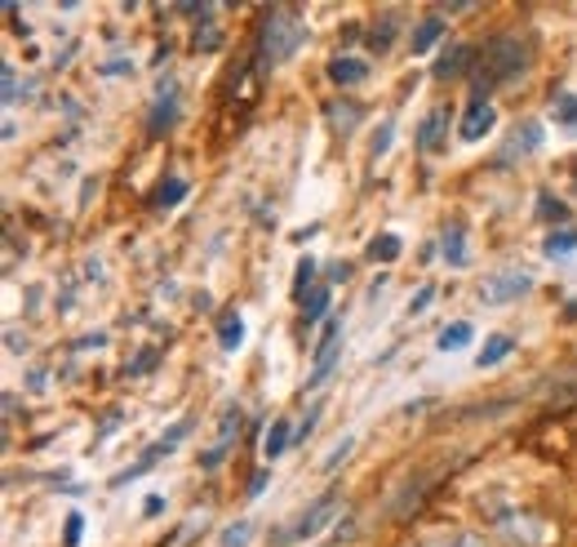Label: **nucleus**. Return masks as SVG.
<instances>
[{
  "label": "nucleus",
  "instance_id": "1",
  "mask_svg": "<svg viewBox=\"0 0 577 547\" xmlns=\"http://www.w3.org/2000/svg\"><path fill=\"white\" fill-rule=\"evenodd\" d=\"M534 62V45L525 36H493L485 40V49H476V67H471V85L476 98H489L493 89L520 80Z\"/></svg>",
  "mask_w": 577,
  "mask_h": 547
},
{
  "label": "nucleus",
  "instance_id": "2",
  "mask_svg": "<svg viewBox=\"0 0 577 547\" xmlns=\"http://www.w3.org/2000/svg\"><path fill=\"white\" fill-rule=\"evenodd\" d=\"M306 45V18L297 4H276L258 27V67H281Z\"/></svg>",
  "mask_w": 577,
  "mask_h": 547
},
{
  "label": "nucleus",
  "instance_id": "3",
  "mask_svg": "<svg viewBox=\"0 0 577 547\" xmlns=\"http://www.w3.org/2000/svg\"><path fill=\"white\" fill-rule=\"evenodd\" d=\"M529 290H534V276H529L525 267H502V272L485 276V285H480V299H485L489 307H507V303L525 299Z\"/></svg>",
  "mask_w": 577,
  "mask_h": 547
},
{
  "label": "nucleus",
  "instance_id": "4",
  "mask_svg": "<svg viewBox=\"0 0 577 547\" xmlns=\"http://www.w3.org/2000/svg\"><path fill=\"white\" fill-rule=\"evenodd\" d=\"M338 356H342V321H324V334H320V348H315V361H311V374H306L302 392H320L329 383Z\"/></svg>",
  "mask_w": 577,
  "mask_h": 547
},
{
  "label": "nucleus",
  "instance_id": "5",
  "mask_svg": "<svg viewBox=\"0 0 577 547\" xmlns=\"http://www.w3.org/2000/svg\"><path fill=\"white\" fill-rule=\"evenodd\" d=\"M338 508H342V490H329V495H320L302 517H297V526L288 530V539L293 544H306V539H315L333 517H338Z\"/></svg>",
  "mask_w": 577,
  "mask_h": 547
},
{
  "label": "nucleus",
  "instance_id": "6",
  "mask_svg": "<svg viewBox=\"0 0 577 547\" xmlns=\"http://www.w3.org/2000/svg\"><path fill=\"white\" fill-rule=\"evenodd\" d=\"M542 120H525V125H516V134L507 138V147L498 152V165L507 169V165H516V160H525V156H534L538 147H542Z\"/></svg>",
  "mask_w": 577,
  "mask_h": 547
},
{
  "label": "nucleus",
  "instance_id": "7",
  "mask_svg": "<svg viewBox=\"0 0 577 547\" xmlns=\"http://www.w3.org/2000/svg\"><path fill=\"white\" fill-rule=\"evenodd\" d=\"M493 125H498V107H493L489 98H471V102H467V116H462V125H458V134H462V143H480L485 134H493Z\"/></svg>",
  "mask_w": 577,
  "mask_h": 547
},
{
  "label": "nucleus",
  "instance_id": "8",
  "mask_svg": "<svg viewBox=\"0 0 577 547\" xmlns=\"http://www.w3.org/2000/svg\"><path fill=\"white\" fill-rule=\"evenodd\" d=\"M444 134H449V107H431L418 125V147L427 156H436V152H444Z\"/></svg>",
  "mask_w": 577,
  "mask_h": 547
},
{
  "label": "nucleus",
  "instance_id": "9",
  "mask_svg": "<svg viewBox=\"0 0 577 547\" xmlns=\"http://www.w3.org/2000/svg\"><path fill=\"white\" fill-rule=\"evenodd\" d=\"M471 58H476L471 45H449V49L440 53V62L431 67V76H436V80H458V76H467V71L476 67Z\"/></svg>",
  "mask_w": 577,
  "mask_h": 547
},
{
  "label": "nucleus",
  "instance_id": "10",
  "mask_svg": "<svg viewBox=\"0 0 577 547\" xmlns=\"http://www.w3.org/2000/svg\"><path fill=\"white\" fill-rule=\"evenodd\" d=\"M174 120H178V89H169V94L160 89V94H156V107H151V116H147V129H151V134H165Z\"/></svg>",
  "mask_w": 577,
  "mask_h": 547
},
{
  "label": "nucleus",
  "instance_id": "11",
  "mask_svg": "<svg viewBox=\"0 0 577 547\" xmlns=\"http://www.w3.org/2000/svg\"><path fill=\"white\" fill-rule=\"evenodd\" d=\"M511 352H516V339H511V334H489L485 348L476 352V365H480V370H493V365H502Z\"/></svg>",
  "mask_w": 577,
  "mask_h": 547
},
{
  "label": "nucleus",
  "instance_id": "12",
  "mask_svg": "<svg viewBox=\"0 0 577 547\" xmlns=\"http://www.w3.org/2000/svg\"><path fill=\"white\" fill-rule=\"evenodd\" d=\"M364 76H369V62H360V58L338 53V58L329 62V80H333V85H342V89H346V85H360Z\"/></svg>",
  "mask_w": 577,
  "mask_h": 547
},
{
  "label": "nucleus",
  "instance_id": "13",
  "mask_svg": "<svg viewBox=\"0 0 577 547\" xmlns=\"http://www.w3.org/2000/svg\"><path fill=\"white\" fill-rule=\"evenodd\" d=\"M324 116H329V125H333L338 134H351V129L364 120V107H360V102H351V98H342V102H329V107H324Z\"/></svg>",
  "mask_w": 577,
  "mask_h": 547
},
{
  "label": "nucleus",
  "instance_id": "14",
  "mask_svg": "<svg viewBox=\"0 0 577 547\" xmlns=\"http://www.w3.org/2000/svg\"><path fill=\"white\" fill-rule=\"evenodd\" d=\"M293 432H297V428H288V419H272V432H267V441H263L267 463H276L288 446H293Z\"/></svg>",
  "mask_w": 577,
  "mask_h": 547
},
{
  "label": "nucleus",
  "instance_id": "15",
  "mask_svg": "<svg viewBox=\"0 0 577 547\" xmlns=\"http://www.w3.org/2000/svg\"><path fill=\"white\" fill-rule=\"evenodd\" d=\"M440 36H444V18H440V13H431V18H422V22H418V31L409 36V49H413V53H427Z\"/></svg>",
  "mask_w": 577,
  "mask_h": 547
},
{
  "label": "nucleus",
  "instance_id": "16",
  "mask_svg": "<svg viewBox=\"0 0 577 547\" xmlns=\"http://www.w3.org/2000/svg\"><path fill=\"white\" fill-rule=\"evenodd\" d=\"M404 254V241L395 236V232H378L373 241H369V258L373 263H395Z\"/></svg>",
  "mask_w": 577,
  "mask_h": 547
},
{
  "label": "nucleus",
  "instance_id": "17",
  "mask_svg": "<svg viewBox=\"0 0 577 547\" xmlns=\"http://www.w3.org/2000/svg\"><path fill=\"white\" fill-rule=\"evenodd\" d=\"M440 250H444V263H449V267H467L471 254H467V232H462V223H453V227L444 232V245H440Z\"/></svg>",
  "mask_w": 577,
  "mask_h": 547
},
{
  "label": "nucleus",
  "instance_id": "18",
  "mask_svg": "<svg viewBox=\"0 0 577 547\" xmlns=\"http://www.w3.org/2000/svg\"><path fill=\"white\" fill-rule=\"evenodd\" d=\"M471 339H476V325H471V321H453V325L440 330L436 348H440V352H458V348H467Z\"/></svg>",
  "mask_w": 577,
  "mask_h": 547
},
{
  "label": "nucleus",
  "instance_id": "19",
  "mask_svg": "<svg viewBox=\"0 0 577 547\" xmlns=\"http://www.w3.org/2000/svg\"><path fill=\"white\" fill-rule=\"evenodd\" d=\"M218 343H223V352H241V343H245V321H241V312H227V316L218 321Z\"/></svg>",
  "mask_w": 577,
  "mask_h": 547
},
{
  "label": "nucleus",
  "instance_id": "20",
  "mask_svg": "<svg viewBox=\"0 0 577 547\" xmlns=\"http://www.w3.org/2000/svg\"><path fill=\"white\" fill-rule=\"evenodd\" d=\"M542 254H547V258H569V254H577V232L574 227H556V232L542 241Z\"/></svg>",
  "mask_w": 577,
  "mask_h": 547
},
{
  "label": "nucleus",
  "instance_id": "21",
  "mask_svg": "<svg viewBox=\"0 0 577 547\" xmlns=\"http://www.w3.org/2000/svg\"><path fill=\"white\" fill-rule=\"evenodd\" d=\"M187 192H192V187H187V178H178V174H174V178H165V183L156 187L151 205H156V209H174V205H178Z\"/></svg>",
  "mask_w": 577,
  "mask_h": 547
},
{
  "label": "nucleus",
  "instance_id": "22",
  "mask_svg": "<svg viewBox=\"0 0 577 547\" xmlns=\"http://www.w3.org/2000/svg\"><path fill=\"white\" fill-rule=\"evenodd\" d=\"M391 40H395V13H387V18H378V22H373V31H369V49H373V53H387V49H391Z\"/></svg>",
  "mask_w": 577,
  "mask_h": 547
},
{
  "label": "nucleus",
  "instance_id": "23",
  "mask_svg": "<svg viewBox=\"0 0 577 547\" xmlns=\"http://www.w3.org/2000/svg\"><path fill=\"white\" fill-rule=\"evenodd\" d=\"M324 312H329V290H324V285H315V290L302 299V321H306V325H315V321H324Z\"/></svg>",
  "mask_w": 577,
  "mask_h": 547
},
{
  "label": "nucleus",
  "instance_id": "24",
  "mask_svg": "<svg viewBox=\"0 0 577 547\" xmlns=\"http://www.w3.org/2000/svg\"><path fill=\"white\" fill-rule=\"evenodd\" d=\"M315 272H320V267H315V258H311V254H306V258H297V281H293V294H297V299H306V294L315 290Z\"/></svg>",
  "mask_w": 577,
  "mask_h": 547
},
{
  "label": "nucleus",
  "instance_id": "25",
  "mask_svg": "<svg viewBox=\"0 0 577 547\" xmlns=\"http://www.w3.org/2000/svg\"><path fill=\"white\" fill-rule=\"evenodd\" d=\"M254 535H258V530H254V521H236V526H227V530H223V539H218V544L223 547H250L254 544Z\"/></svg>",
  "mask_w": 577,
  "mask_h": 547
},
{
  "label": "nucleus",
  "instance_id": "26",
  "mask_svg": "<svg viewBox=\"0 0 577 547\" xmlns=\"http://www.w3.org/2000/svg\"><path fill=\"white\" fill-rule=\"evenodd\" d=\"M538 214H542L547 223H565V218H569V205H565V201H556L551 192H542V196H538Z\"/></svg>",
  "mask_w": 577,
  "mask_h": 547
},
{
  "label": "nucleus",
  "instance_id": "27",
  "mask_svg": "<svg viewBox=\"0 0 577 547\" xmlns=\"http://www.w3.org/2000/svg\"><path fill=\"white\" fill-rule=\"evenodd\" d=\"M351 450H355V437H338V441L329 446V455H324V463H320V468H324V472H333Z\"/></svg>",
  "mask_w": 577,
  "mask_h": 547
},
{
  "label": "nucleus",
  "instance_id": "28",
  "mask_svg": "<svg viewBox=\"0 0 577 547\" xmlns=\"http://www.w3.org/2000/svg\"><path fill=\"white\" fill-rule=\"evenodd\" d=\"M241 423H245V414H241V410H227V414H223V432H218V446H232V441L241 437Z\"/></svg>",
  "mask_w": 577,
  "mask_h": 547
},
{
  "label": "nucleus",
  "instance_id": "29",
  "mask_svg": "<svg viewBox=\"0 0 577 547\" xmlns=\"http://www.w3.org/2000/svg\"><path fill=\"white\" fill-rule=\"evenodd\" d=\"M13 102H22V89H18V71H13V62H4V107H13Z\"/></svg>",
  "mask_w": 577,
  "mask_h": 547
},
{
  "label": "nucleus",
  "instance_id": "30",
  "mask_svg": "<svg viewBox=\"0 0 577 547\" xmlns=\"http://www.w3.org/2000/svg\"><path fill=\"white\" fill-rule=\"evenodd\" d=\"M62 526H67V535H62V544H67V547H76V544H80V530H85V517H80V512H71V517H67Z\"/></svg>",
  "mask_w": 577,
  "mask_h": 547
},
{
  "label": "nucleus",
  "instance_id": "31",
  "mask_svg": "<svg viewBox=\"0 0 577 547\" xmlns=\"http://www.w3.org/2000/svg\"><path fill=\"white\" fill-rule=\"evenodd\" d=\"M431 299H436V285H422V290L409 299V312H413V316H418V312H427V307H431Z\"/></svg>",
  "mask_w": 577,
  "mask_h": 547
},
{
  "label": "nucleus",
  "instance_id": "32",
  "mask_svg": "<svg viewBox=\"0 0 577 547\" xmlns=\"http://www.w3.org/2000/svg\"><path fill=\"white\" fill-rule=\"evenodd\" d=\"M267 481H272V468H258V472L250 477V490H245V495H250V499H263V490H267Z\"/></svg>",
  "mask_w": 577,
  "mask_h": 547
},
{
  "label": "nucleus",
  "instance_id": "33",
  "mask_svg": "<svg viewBox=\"0 0 577 547\" xmlns=\"http://www.w3.org/2000/svg\"><path fill=\"white\" fill-rule=\"evenodd\" d=\"M391 129H395L391 120H387V125L378 129V138H373V156H387V147H391Z\"/></svg>",
  "mask_w": 577,
  "mask_h": 547
},
{
  "label": "nucleus",
  "instance_id": "34",
  "mask_svg": "<svg viewBox=\"0 0 577 547\" xmlns=\"http://www.w3.org/2000/svg\"><path fill=\"white\" fill-rule=\"evenodd\" d=\"M315 419H320V410H306V419L297 423V432H293V441H306V437L315 432Z\"/></svg>",
  "mask_w": 577,
  "mask_h": 547
},
{
  "label": "nucleus",
  "instance_id": "35",
  "mask_svg": "<svg viewBox=\"0 0 577 547\" xmlns=\"http://www.w3.org/2000/svg\"><path fill=\"white\" fill-rule=\"evenodd\" d=\"M440 547H485V539H480V535H453L449 544H440Z\"/></svg>",
  "mask_w": 577,
  "mask_h": 547
},
{
  "label": "nucleus",
  "instance_id": "36",
  "mask_svg": "<svg viewBox=\"0 0 577 547\" xmlns=\"http://www.w3.org/2000/svg\"><path fill=\"white\" fill-rule=\"evenodd\" d=\"M125 71H134V62H125V58H111V62L102 67V76H125Z\"/></svg>",
  "mask_w": 577,
  "mask_h": 547
},
{
  "label": "nucleus",
  "instance_id": "37",
  "mask_svg": "<svg viewBox=\"0 0 577 547\" xmlns=\"http://www.w3.org/2000/svg\"><path fill=\"white\" fill-rule=\"evenodd\" d=\"M156 365V352H147V356H138L134 365H129V374H143V370H151Z\"/></svg>",
  "mask_w": 577,
  "mask_h": 547
},
{
  "label": "nucleus",
  "instance_id": "38",
  "mask_svg": "<svg viewBox=\"0 0 577 547\" xmlns=\"http://www.w3.org/2000/svg\"><path fill=\"white\" fill-rule=\"evenodd\" d=\"M160 512H165V499H156V495H151V499L143 504V517H160Z\"/></svg>",
  "mask_w": 577,
  "mask_h": 547
}]
</instances>
